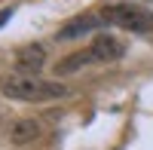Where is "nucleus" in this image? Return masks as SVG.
Instances as JSON below:
<instances>
[{"instance_id": "nucleus-1", "label": "nucleus", "mask_w": 153, "mask_h": 150, "mask_svg": "<svg viewBox=\"0 0 153 150\" xmlns=\"http://www.w3.org/2000/svg\"><path fill=\"white\" fill-rule=\"evenodd\" d=\"M0 92L12 101H55V98H65L68 89L65 83L58 80H40L37 74H3L0 77Z\"/></svg>"}, {"instance_id": "nucleus-6", "label": "nucleus", "mask_w": 153, "mask_h": 150, "mask_svg": "<svg viewBox=\"0 0 153 150\" xmlns=\"http://www.w3.org/2000/svg\"><path fill=\"white\" fill-rule=\"evenodd\" d=\"M40 138V123L37 120H16L9 126V141L12 144H31Z\"/></svg>"}, {"instance_id": "nucleus-3", "label": "nucleus", "mask_w": 153, "mask_h": 150, "mask_svg": "<svg viewBox=\"0 0 153 150\" xmlns=\"http://www.w3.org/2000/svg\"><path fill=\"white\" fill-rule=\"evenodd\" d=\"M89 49H92L95 65H110V61H120L126 55V43L120 37H113V34H98L95 40L89 43Z\"/></svg>"}, {"instance_id": "nucleus-4", "label": "nucleus", "mask_w": 153, "mask_h": 150, "mask_svg": "<svg viewBox=\"0 0 153 150\" xmlns=\"http://www.w3.org/2000/svg\"><path fill=\"white\" fill-rule=\"evenodd\" d=\"M101 25H107V22H104V16L86 12V16H76V19H71L68 25H61V28H58V34H55V40H80V37H86V34L98 31Z\"/></svg>"}, {"instance_id": "nucleus-2", "label": "nucleus", "mask_w": 153, "mask_h": 150, "mask_svg": "<svg viewBox=\"0 0 153 150\" xmlns=\"http://www.w3.org/2000/svg\"><path fill=\"white\" fill-rule=\"evenodd\" d=\"M107 25H117L123 31H132V34H147L153 31V12L138 6V3H110L101 9Z\"/></svg>"}, {"instance_id": "nucleus-7", "label": "nucleus", "mask_w": 153, "mask_h": 150, "mask_svg": "<svg viewBox=\"0 0 153 150\" xmlns=\"http://www.w3.org/2000/svg\"><path fill=\"white\" fill-rule=\"evenodd\" d=\"M86 65H95V58H92V49H80V52H71L65 55L55 65V74H61V77H68V74H76V71H83Z\"/></svg>"}, {"instance_id": "nucleus-8", "label": "nucleus", "mask_w": 153, "mask_h": 150, "mask_svg": "<svg viewBox=\"0 0 153 150\" xmlns=\"http://www.w3.org/2000/svg\"><path fill=\"white\" fill-rule=\"evenodd\" d=\"M9 19H12V9H9V6H6V9H0V28H3Z\"/></svg>"}, {"instance_id": "nucleus-5", "label": "nucleus", "mask_w": 153, "mask_h": 150, "mask_svg": "<svg viewBox=\"0 0 153 150\" xmlns=\"http://www.w3.org/2000/svg\"><path fill=\"white\" fill-rule=\"evenodd\" d=\"M43 65H46V49L40 43L22 46V49H16V55H12V68L19 74H40Z\"/></svg>"}]
</instances>
